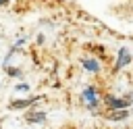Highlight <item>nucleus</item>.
I'll list each match as a JSON object with an SVG mask.
<instances>
[{"mask_svg":"<svg viewBox=\"0 0 133 129\" xmlns=\"http://www.w3.org/2000/svg\"><path fill=\"white\" fill-rule=\"evenodd\" d=\"M81 98H83V102H85L89 108H96V106H98V100H100V98H98V92H96L94 87H85Z\"/></svg>","mask_w":133,"mask_h":129,"instance_id":"nucleus-1","label":"nucleus"},{"mask_svg":"<svg viewBox=\"0 0 133 129\" xmlns=\"http://www.w3.org/2000/svg\"><path fill=\"white\" fill-rule=\"evenodd\" d=\"M106 104H108L110 108H125V106L129 104V100H123V98H112V96H108V98H106Z\"/></svg>","mask_w":133,"mask_h":129,"instance_id":"nucleus-2","label":"nucleus"},{"mask_svg":"<svg viewBox=\"0 0 133 129\" xmlns=\"http://www.w3.org/2000/svg\"><path fill=\"white\" fill-rule=\"evenodd\" d=\"M131 60V56H129V52L123 48V50H118V60H116V69H123L127 62Z\"/></svg>","mask_w":133,"mask_h":129,"instance_id":"nucleus-3","label":"nucleus"},{"mask_svg":"<svg viewBox=\"0 0 133 129\" xmlns=\"http://www.w3.org/2000/svg\"><path fill=\"white\" fill-rule=\"evenodd\" d=\"M83 67H85L87 71H91V73H98V71H100V62H98L96 58H83Z\"/></svg>","mask_w":133,"mask_h":129,"instance_id":"nucleus-4","label":"nucleus"},{"mask_svg":"<svg viewBox=\"0 0 133 129\" xmlns=\"http://www.w3.org/2000/svg\"><path fill=\"white\" fill-rule=\"evenodd\" d=\"M27 121H29V123H44V121H46V114H44V112H33V114L27 117Z\"/></svg>","mask_w":133,"mask_h":129,"instance_id":"nucleus-5","label":"nucleus"},{"mask_svg":"<svg viewBox=\"0 0 133 129\" xmlns=\"http://www.w3.org/2000/svg\"><path fill=\"white\" fill-rule=\"evenodd\" d=\"M31 102H35V100H23V102H12L10 106H12V108H23V106H27V104H31Z\"/></svg>","mask_w":133,"mask_h":129,"instance_id":"nucleus-6","label":"nucleus"},{"mask_svg":"<svg viewBox=\"0 0 133 129\" xmlns=\"http://www.w3.org/2000/svg\"><path fill=\"white\" fill-rule=\"evenodd\" d=\"M125 117H127V112H125V110H116V112H114L110 119H114V121H123Z\"/></svg>","mask_w":133,"mask_h":129,"instance_id":"nucleus-7","label":"nucleus"},{"mask_svg":"<svg viewBox=\"0 0 133 129\" xmlns=\"http://www.w3.org/2000/svg\"><path fill=\"white\" fill-rule=\"evenodd\" d=\"M6 2H8V0H0V4H6Z\"/></svg>","mask_w":133,"mask_h":129,"instance_id":"nucleus-8","label":"nucleus"}]
</instances>
